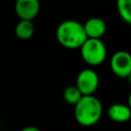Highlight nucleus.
<instances>
[{
  "mask_svg": "<svg viewBox=\"0 0 131 131\" xmlns=\"http://www.w3.org/2000/svg\"><path fill=\"white\" fill-rule=\"evenodd\" d=\"M14 11L19 19L33 20L40 11V1L16 0L14 4Z\"/></svg>",
  "mask_w": 131,
  "mask_h": 131,
  "instance_id": "nucleus-6",
  "label": "nucleus"
},
{
  "mask_svg": "<svg viewBox=\"0 0 131 131\" xmlns=\"http://www.w3.org/2000/svg\"><path fill=\"white\" fill-rule=\"evenodd\" d=\"M110 67L115 76L119 78H127L131 73V53L126 50L115 52L111 57Z\"/></svg>",
  "mask_w": 131,
  "mask_h": 131,
  "instance_id": "nucleus-5",
  "label": "nucleus"
},
{
  "mask_svg": "<svg viewBox=\"0 0 131 131\" xmlns=\"http://www.w3.org/2000/svg\"><path fill=\"white\" fill-rule=\"evenodd\" d=\"M117 10L121 18L131 25V0H117Z\"/></svg>",
  "mask_w": 131,
  "mask_h": 131,
  "instance_id": "nucleus-11",
  "label": "nucleus"
},
{
  "mask_svg": "<svg viewBox=\"0 0 131 131\" xmlns=\"http://www.w3.org/2000/svg\"><path fill=\"white\" fill-rule=\"evenodd\" d=\"M18 131H41V130L38 127H35V126H27V127L21 128Z\"/></svg>",
  "mask_w": 131,
  "mask_h": 131,
  "instance_id": "nucleus-12",
  "label": "nucleus"
},
{
  "mask_svg": "<svg viewBox=\"0 0 131 131\" xmlns=\"http://www.w3.org/2000/svg\"><path fill=\"white\" fill-rule=\"evenodd\" d=\"M129 106H130V108H131V92L129 93V95H128V103H127Z\"/></svg>",
  "mask_w": 131,
  "mask_h": 131,
  "instance_id": "nucleus-13",
  "label": "nucleus"
},
{
  "mask_svg": "<svg viewBox=\"0 0 131 131\" xmlns=\"http://www.w3.org/2000/svg\"><path fill=\"white\" fill-rule=\"evenodd\" d=\"M82 96L83 94L81 93V91L76 85H71V86L66 87L62 92V97L64 101L72 105H75L81 99Z\"/></svg>",
  "mask_w": 131,
  "mask_h": 131,
  "instance_id": "nucleus-10",
  "label": "nucleus"
},
{
  "mask_svg": "<svg viewBox=\"0 0 131 131\" xmlns=\"http://www.w3.org/2000/svg\"><path fill=\"white\" fill-rule=\"evenodd\" d=\"M80 53L82 59L88 66L97 67L105 60L107 50L101 39L87 38V40L80 47Z\"/></svg>",
  "mask_w": 131,
  "mask_h": 131,
  "instance_id": "nucleus-3",
  "label": "nucleus"
},
{
  "mask_svg": "<svg viewBox=\"0 0 131 131\" xmlns=\"http://www.w3.org/2000/svg\"><path fill=\"white\" fill-rule=\"evenodd\" d=\"M83 26L88 38L100 39L107 30L105 21L100 17H90L83 24Z\"/></svg>",
  "mask_w": 131,
  "mask_h": 131,
  "instance_id": "nucleus-7",
  "label": "nucleus"
},
{
  "mask_svg": "<svg viewBox=\"0 0 131 131\" xmlns=\"http://www.w3.org/2000/svg\"><path fill=\"white\" fill-rule=\"evenodd\" d=\"M102 103L94 94L83 95L74 105L75 120L83 127H91L97 124L102 116Z\"/></svg>",
  "mask_w": 131,
  "mask_h": 131,
  "instance_id": "nucleus-1",
  "label": "nucleus"
},
{
  "mask_svg": "<svg viewBox=\"0 0 131 131\" xmlns=\"http://www.w3.org/2000/svg\"><path fill=\"white\" fill-rule=\"evenodd\" d=\"M57 42L67 49H80L87 40V35L83 24L75 19L61 21L55 31Z\"/></svg>",
  "mask_w": 131,
  "mask_h": 131,
  "instance_id": "nucleus-2",
  "label": "nucleus"
},
{
  "mask_svg": "<svg viewBox=\"0 0 131 131\" xmlns=\"http://www.w3.org/2000/svg\"><path fill=\"white\" fill-rule=\"evenodd\" d=\"M35 32V26L32 20L28 19H20L14 29L15 36L20 40H28L32 38Z\"/></svg>",
  "mask_w": 131,
  "mask_h": 131,
  "instance_id": "nucleus-9",
  "label": "nucleus"
},
{
  "mask_svg": "<svg viewBox=\"0 0 131 131\" xmlns=\"http://www.w3.org/2000/svg\"><path fill=\"white\" fill-rule=\"evenodd\" d=\"M76 86L83 95H93L99 86L98 74L93 69H83L77 75Z\"/></svg>",
  "mask_w": 131,
  "mask_h": 131,
  "instance_id": "nucleus-4",
  "label": "nucleus"
},
{
  "mask_svg": "<svg viewBox=\"0 0 131 131\" xmlns=\"http://www.w3.org/2000/svg\"><path fill=\"white\" fill-rule=\"evenodd\" d=\"M107 115L111 120L117 123H125L131 119V108L128 104L114 103L110 105Z\"/></svg>",
  "mask_w": 131,
  "mask_h": 131,
  "instance_id": "nucleus-8",
  "label": "nucleus"
},
{
  "mask_svg": "<svg viewBox=\"0 0 131 131\" xmlns=\"http://www.w3.org/2000/svg\"><path fill=\"white\" fill-rule=\"evenodd\" d=\"M126 79L128 80V83H129V84L131 85V73H130V74H129V75L127 76V78H126Z\"/></svg>",
  "mask_w": 131,
  "mask_h": 131,
  "instance_id": "nucleus-14",
  "label": "nucleus"
}]
</instances>
